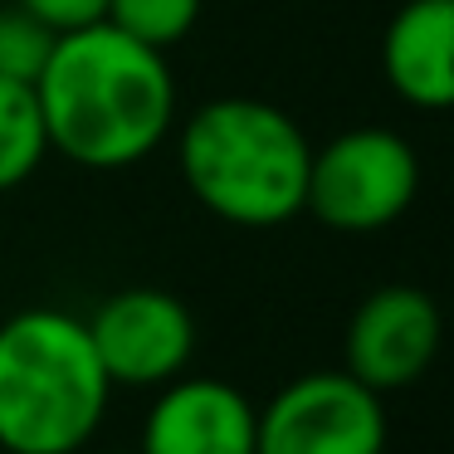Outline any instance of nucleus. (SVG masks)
Returning <instances> with one entry per match:
<instances>
[{
	"instance_id": "nucleus-1",
	"label": "nucleus",
	"mask_w": 454,
	"mask_h": 454,
	"mask_svg": "<svg viewBox=\"0 0 454 454\" xmlns=\"http://www.w3.org/2000/svg\"><path fill=\"white\" fill-rule=\"evenodd\" d=\"M50 152L83 171H128L167 142L176 83L161 50L128 40L108 20L54 40L35 79Z\"/></svg>"
},
{
	"instance_id": "nucleus-2",
	"label": "nucleus",
	"mask_w": 454,
	"mask_h": 454,
	"mask_svg": "<svg viewBox=\"0 0 454 454\" xmlns=\"http://www.w3.org/2000/svg\"><path fill=\"white\" fill-rule=\"evenodd\" d=\"M108 401L113 381L83 317L20 308L0 323V454H83Z\"/></svg>"
},
{
	"instance_id": "nucleus-3",
	"label": "nucleus",
	"mask_w": 454,
	"mask_h": 454,
	"mask_svg": "<svg viewBox=\"0 0 454 454\" xmlns=\"http://www.w3.org/2000/svg\"><path fill=\"white\" fill-rule=\"evenodd\" d=\"M303 128L259 98H210L181 128V181L215 220L274 230L303 210L308 191Z\"/></svg>"
},
{
	"instance_id": "nucleus-4",
	"label": "nucleus",
	"mask_w": 454,
	"mask_h": 454,
	"mask_svg": "<svg viewBox=\"0 0 454 454\" xmlns=\"http://www.w3.org/2000/svg\"><path fill=\"white\" fill-rule=\"evenodd\" d=\"M420 161L401 132L352 128L313 152L303 210L337 235H376L411 210Z\"/></svg>"
},
{
	"instance_id": "nucleus-5",
	"label": "nucleus",
	"mask_w": 454,
	"mask_h": 454,
	"mask_svg": "<svg viewBox=\"0 0 454 454\" xmlns=\"http://www.w3.org/2000/svg\"><path fill=\"white\" fill-rule=\"evenodd\" d=\"M254 454H386V405L347 372H308L254 415Z\"/></svg>"
},
{
	"instance_id": "nucleus-6",
	"label": "nucleus",
	"mask_w": 454,
	"mask_h": 454,
	"mask_svg": "<svg viewBox=\"0 0 454 454\" xmlns=\"http://www.w3.org/2000/svg\"><path fill=\"white\" fill-rule=\"evenodd\" d=\"M83 327L113 391H161L186 376L196 356V317L167 288H118L83 317Z\"/></svg>"
},
{
	"instance_id": "nucleus-7",
	"label": "nucleus",
	"mask_w": 454,
	"mask_h": 454,
	"mask_svg": "<svg viewBox=\"0 0 454 454\" xmlns=\"http://www.w3.org/2000/svg\"><path fill=\"white\" fill-rule=\"evenodd\" d=\"M440 308L415 284H386L356 303L342 342V372L366 391H405L430 372L440 352Z\"/></svg>"
},
{
	"instance_id": "nucleus-8",
	"label": "nucleus",
	"mask_w": 454,
	"mask_h": 454,
	"mask_svg": "<svg viewBox=\"0 0 454 454\" xmlns=\"http://www.w3.org/2000/svg\"><path fill=\"white\" fill-rule=\"evenodd\" d=\"M259 405L220 376H176L142 415L137 454H254Z\"/></svg>"
},
{
	"instance_id": "nucleus-9",
	"label": "nucleus",
	"mask_w": 454,
	"mask_h": 454,
	"mask_svg": "<svg viewBox=\"0 0 454 454\" xmlns=\"http://www.w3.org/2000/svg\"><path fill=\"white\" fill-rule=\"evenodd\" d=\"M381 69L395 98L420 113L454 103V0H405L386 25Z\"/></svg>"
},
{
	"instance_id": "nucleus-10",
	"label": "nucleus",
	"mask_w": 454,
	"mask_h": 454,
	"mask_svg": "<svg viewBox=\"0 0 454 454\" xmlns=\"http://www.w3.org/2000/svg\"><path fill=\"white\" fill-rule=\"evenodd\" d=\"M44 152H50V137H44L35 83L0 79V196L25 186L40 171Z\"/></svg>"
},
{
	"instance_id": "nucleus-11",
	"label": "nucleus",
	"mask_w": 454,
	"mask_h": 454,
	"mask_svg": "<svg viewBox=\"0 0 454 454\" xmlns=\"http://www.w3.org/2000/svg\"><path fill=\"white\" fill-rule=\"evenodd\" d=\"M200 5H206V0H108V15H103V20H108L113 30H122L128 40L167 54L171 44H181L196 30Z\"/></svg>"
},
{
	"instance_id": "nucleus-12",
	"label": "nucleus",
	"mask_w": 454,
	"mask_h": 454,
	"mask_svg": "<svg viewBox=\"0 0 454 454\" xmlns=\"http://www.w3.org/2000/svg\"><path fill=\"white\" fill-rule=\"evenodd\" d=\"M59 35L50 30L44 20H35L30 11H20V5H5L0 11V79L11 83H35L40 79V69L50 64V50Z\"/></svg>"
},
{
	"instance_id": "nucleus-13",
	"label": "nucleus",
	"mask_w": 454,
	"mask_h": 454,
	"mask_svg": "<svg viewBox=\"0 0 454 454\" xmlns=\"http://www.w3.org/2000/svg\"><path fill=\"white\" fill-rule=\"evenodd\" d=\"M20 11H30L35 20H44L54 35L83 30V25H98L108 15V0H15Z\"/></svg>"
},
{
	"instance_id": "nucleus-14",
	"label": "nucleus",
	"mask_w": 454,
	"mask_h": 454,
	"mask_svg": "<svg viewBox=\"0 0 454 454\" xmlns=\"http://www.w3.org/2000/svg\"><path fill=\"white\" fill-rule=\"evenodd\" d=\"M83 454H137V450H83Z\"/></svg>"
}]
</instances>
